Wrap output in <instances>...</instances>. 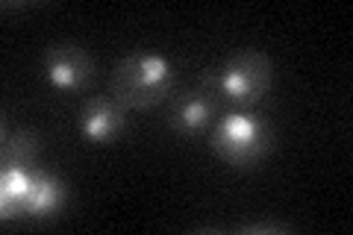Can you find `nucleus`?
<instances>
[{"mask_svg":"<svg viewBox=\"0 0 353 235\" xmlns=\"http://www.w3.org/2000/svg\"><path fill=\"white\" fill-rule=\"evenodd\" d=\"M41 71L44 80H48L50 88L57 92H83V88L92 85L94 80V62L92 56L85 53V48L74 41H53L44 48L41 56Z\"/></svg>","mask_w":353,"mask_h":235,"instance_id":"4","label":"nucleus"},{"mask_svg":"<svg viewBox=\"0 0 353 235\" xmlns=\"http://www.w3.org/2000/svg\"><path fill=\"white\" fill-rule=\"evenodd\" d=\"M68 203V185L57 174L36 167L32 171V192L27 200V218H53Z\"/></svg>","mask_w":353,"mask_h":235,"instance_id":"7","label":"nucleus"},{"mask_svg":"<svg viewBox=\"0 0 353 235\" xmlns=\"http://www.w3.org/2000/svg\"><path fill=\"white\" fill-rule=\"evenodd\" d=\"M274 62L271 56L259 50H239L221 65H212L201 74L197 88H203L209 97H215L221 106L250 109L271 92L274 85Z\"/></svg>","mask_w":353,"mask_h":235,"instance_id":"1","label":"nucleus"},{"mask_svg":"<svg viewBox=\"0 0 353 235\" xmlns=\"http://www.w3.org/2000/svg\"><path fill=\"white\" fill-rule=\"evenodd\" d=\"M77 130L92 144H115L127 130V109L112 94L88 97L77 118Z\"/></svg>","mask_w":353,"mask_h":235,"instance_id":"5","label":"nucleus"},{"mask_svg":"<svg viewBox=\"0 0 353 235\" xmlns=\"http://www.w3.org/2000/svg\"><path fill=\"white\" fill-rule=\"evenodd\" d=\"M176 71L159 53L136 50L127 53L109 76V94H112L127 112H141L159 106L174 94Z\"/></svg>","mask_w":353,"mask_h":235,"instance_id":"2","label":"nucleus"},{"mask_svg":"<svg viewBox=\"0 0 353 235\" xmlns=\"http://www.w3.org/2000/svg\"><path fill=\"white\" fill-rule=\"evenodd\" d=\"M32 192V167H3L0 174V218H27V200Z\"/></svg>","mask_w":353,"mask_h":235,"instance_id":"8","label":"nucleus"},{"mask_svg":"<svg viewBox=\"0 0 353 235\" xmlns=\"http://www.w3.org/2000/svg\"><path fill=\"white\" fill-rule=\"evenodd\" d=\"M209 147L224 165L236 171H253L274 150V130L253 112H227L209 136Z\"/></svg>","mask_w":353,"mask_h":235,"instance_id":"3","label":"nucleus"},{"mask_svg":"<svg viewBox=\"0 0 353 235\" xmlns=\"http://www.w3.org/2000/svg\"><path fill=\"white\" fill-rule=\"evenodd\" d=\"M41 153V136L27 127L12 130L3 124V147H0V159L3 167H32Z\"/></svg>","mask_w":353,"mask_h":235,"instance_id":"9","label":"nucleus"},{"mask_svg":"<svg viewBox=\"0 0 353 235\" xmlns=\"http://www.w3.org/2000/svg\"><path fill=\"white\" fill-rule=\"evenodd\" d=\"M289 227H280V223H250L245 227V232H285Z\"/></svg>","mask_w":353,"mask_h":235,"instance_id":"10","label":"nucleus"},{"mask_svg":"<svg viewBox=\"0 0 353 235\" xmlns=\"http://www.w3.org/2000/svg\"><path fill=\"white\" fill-rule=\"evenodd\" d=\"M171 109H168V127L176 136H201V132L212 124V118L221 112V103L209 97L203 88H192V92L171 94Z\"/></svg>","mask_w":353,"mask_h":235,"instance_id":"6","label":"nucleus"}]
</instances>
